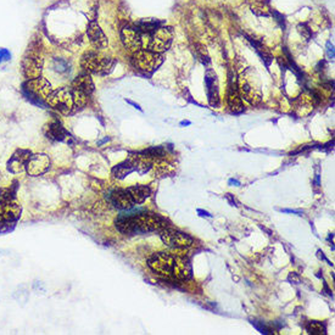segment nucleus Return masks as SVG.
Segmentation results:
<instances>
[{
    "instance_id": "obj_1",
    "label": "nucleus",
    "mask_w": 335,
    "mask_h": 335,
    "mask_svg": "<svg viewBox=\"0 0 335 335\" xmlns=\"http://www.w3.org/2000/svg\"><path fill=\"white\" fill-rule=\"evenodd\" d=\"M149 267L157 274L173 279L186 280L192 277V265L189 260L179 255L168 253L154 254L147 261Z\"/></svg>"
},
{
    "instance_id": "obj_2",
    "label": "nucleus",
    "mask_w": 335,
    "mask_h": 335,
    "mask_svg": "<svg viewBox=\"0 0 335 335\" xmlns=\"http://www.w3.org/2000/svg\"><path fill=\"white\" fill-rule=\"evenodd\" d=\"M167 226V221L155 213H133L128 216H120L116 227L125 234L154 232L162 230Z\"/></svg>"
},
{
    "instance_id": "obj_3",
    "label": "nucleus",
    "mask_w": 335,
    "mask_h": 335,
    "mask_svg": "<svg viewBox=\"0 0 335 335\" xmlns=\"http://www.w3.org/2000/svg\"><path fill=\"white\" fill-rule=\"evenodd\" d=\"M88 95L72 87L54 90L47 98V103L54 110L64 115H71L87 105Z\"/></svg>"
},
{
    "instance_id": "obj_4",
    "label": "nucleus",
    "mask_w": 335,
    "mask_h": 335,
    "mask_svg": "<svg viewBox=\"0 0 335 335\" xmlns=\"http://www.w3.org/2000/svg\"><path fill=\"white\" fill-rule=\"evenodd\" d=\"M139 33L141 39V50H149V52L159 54L166 52L171 47L173 38L172 28L165 26L157 27L151 32L139 31Z\"/></svg>"
},
{
    "instance_id": "obj_5",
    "label": "nucleus",
    "mask_w": 335,
    "mask_h": 335,
    "mask_svg": "<svg viewBox=\"0 0 335 335\" xmlns=\"http://www.w3.org/2000/svg\"><path fill=\"white\" fill-rule=\"evenodd\" d=\"M238 90L241 98L251 105H257L262 100V90L257 74L251 68L243 72L238 79Z\"/></svg>"
},
{
    "instance_id": "obj_6",
    "label": "nucleus",
    "mask_w": 335,
    "mask_h": 335,
    "mask_svg": "<svg viewBox=\"0 0 335 335\" xmlns=\"http://www.w3.org/2000/svg\"><path fill=\"white\" fill-rule=\"evenodd\" d=\"M115 60L106 58L98 52H88L82 56L80 65L88 73L107 74L112 71L115 66Z\"/></svg>"
},
{
    "instance_id": "obj_7",
    "label": "nucleus",
    "mask_w": 335,
    "mask_h": 335,
    "mask_svg": "<svg viewBox=\"0 0 335 335\" xmlns=\"http://www.w3.org/2000/svg\"><path fill=\"white\" fill-rule=\"evenodd\" d=\"M21 206L18 205L15 195L10 189L0 192V223L1 226L9 224L20 217Z\"/></svg>"
},
{
    "instance_id": "obj_8",
    "label": "nucleus",
    "mask_w": 335,
    "mask_h": 335,
    "mask_svg": "<svg viewBox=\"0 0 335 335\" xmlns=\"http://www.w3.org/2000/svg\"><path fill=\"white\" fill-rule=\"evenodd\" d=\"M132 64L143 73H152L162 64V56L159 53H152L149 50H138L133 55Z\"/></svg>"
},
{
    "instance_id": "obj_9",
    "label": "nucleus",
    "mask_w": 335,
    "mask_h": 335,
    "mask_svg": "<svg viewBox=\"0 0 335 335\" xmlns=\"http://www.w3.org/2000/svg\"><path fill=\"white\" fill-rule=\"evenodd\" d=\"M160 237L166 246L172 249H187L194 244V239L187 233L177 229H170V228L161 230Z\"/></svg>"
},
{
    "instance_id": "obj_10",
    "label": "nucleus",
    "mask_w": 335,
    "mask_h": 335,
    "mask_svg": "<svg viewBox=\"0 0 335 335\" xmlns=\"http://www.w3.org/2000/svg\"><path fill=\"white\" fill-rule=\"evenodd\" d=\"M23 89L27 93V95L31 96L32 99H37V100H42L49 96V94L53 92L52 84L48 82L44 77H37V78L28 79L23 85Z\"/></svg>"
},
{
    "instance_id": "obj_11",
    "label": "nucleus",
    "mask_w": 335,
    "mask_h": 335,
    "mask_svg": "<svg viewBox=\"0 0 335 335\" xmlns=\"http://www.w3.org/2000/svg\"><path fill=\"white\" fill-rule=\"evenodd\" d=\"M228 78H229V83H228V106H229L230 111L233 114H241V112L245 110L243 104V99H241L239 90H238V79L235 76V72L229 71L228 74Z\"/></svg>"
},
{
    "instance_id": "obj_12",
    "label": "nucleus",
    "mask_w": 335,
    "mask_h": 335,
    "mask_svg": "<svg viewBox=\"0 0 335 335\" xmlns=\"http://www.w3.org/2000/svg\"><path fill=\"white\" fill-rule=\"evenodd\" d=\"M42 68H43V59L42 56L39 55V53L33 52V50L29 52L28 50V54H27L22 61L23 74H25L28 79L37 78V77L40 76Z\"/></svg>"
},
{
    "instance_id": "obj_13",
    "label": "nucleus",
    "mask_w": 335,
    "mask_h": 335,
    "mask_svg": "<svg viewBox=\"0 0 335 335\" xmlns=\"http://www.w3.org/2000/svg\"><path fill=\"white\" fill-rule=\"evenodd\" d=\"M50 167L49 156L44 154L31 155L26 163V170L31 176H40L45 173Z\"/></svg>"
},
{
    "instance_id": "obj_14",
    "label": "nucleus",
    "mask_w": 335,
    "mask_h": 335,
    "mask_svg": "<svg viewBox=\"0 0 335 335\" xmlns=\"http://www.w3.org/2000/svg\"><path fill=\"white\" fill-rule=\"evenodd\" d=\"M121 38H122L125 47L127 49H130L131 52L135 53L138 50H141L140 33H139V31L134 26L123 28L122 33H121Z\"/></svg>"
},
{
    "instance_id": "obj_15",
    "label": "nucleus",
    "mask_w": 335,
    "mask_h": 335,
    "mask_svg": "<svg viewBox=\"0 0 335 335\" xmlns=\"http://www.w3.org/2000/svg\"><path fill=\"white\" fill-rule=\"evenodd\" d=\"M88 38H89L90 43L95 49H105L107 47V38L104 34L103 29L98 25L96 21H90L87 28Z\"/></svg>"
},
{
    "instance_id": "obj_16",
    "label": "nucleus",
    "mask_w": 335,
    "mask_h": 335,
    "mask_svg": "<svg viewBox=\"0 0 335 335\" xmlns=\"http://www.w3.org/2000/svg\"><path fill=\"white\" fill-rule=\"evenodd\" d=\"M44 133L47 135V138L52 139V140L56 141H65V143H69V140L72 139L71 134H69L65 128L63 127L60 122L58 121H53L49 125L45 126Z\"/></svg>"
},
{
    "instance_id": "obj_17",
    "label": "nucleus",
    "mask_w": 335,
    "mask_h": 335,
    "mask_svg": "<svg viewBox=\"0 0 335 335\" xmlns=\"http://www.w3.org/2000/svg\"><path fill=\"white\" fill-rule=\"evenodd\" d=\"M206 87H207V96L208 103L211 106H219V94H218V82H217V76L212 69H208L205 76Z\"/></svg>"
},
{
    "instance_id": "obj_18",
    "label": "nucleus",
    "mask_w": 335,
    "mask_h": 335,
    "mask_svg": "<svg viewBox=\"0 0 335 335\" xmlns=\"http://www.w3.org/2000/svg\"><path fill=\"white\" fill-rule=\"evenodd\" d=\"M110 201L115 207L120 208V210H130L134 206V202L128 194L127 189H117L110 194Z\"/></svg>"
},
{
    "instance_id": "obj_19",
    "label": "nucleus",
    "mask_w": 335,
    "mask_h": 335,
    "mask_svg": "<svg viewBox=\"0 0 335 335\" xmlns=\"http://www.w3.org/2000/svg\"><path fill=\"white\" fill-rule=\"evenodd\" d=\"M31 157V151L28 150H17L12 155L11 159L7 162V170L11 171L13 173H18L26 168V163Z\"/></svg>"
},
{
    "instance_id": "obj_20",
    "label": "nucleus",
    "mask_w": 335,
    "mask_h": 335,
    "mask_svg": "<svg viewBox=\"0 0 335 335\" xmlns=\"http://www.w3.org/2000/svg\"><path fill=\"white\" fill-rule=\"evenodd\" d=\"M71 87L84 93L85 95H90L94 92V83L88 73L79 74L78 77H76L73 82H72Z\"/></svg>"
},
{
    "instance_id": "obj_21",
    "label": "nucleus",
    "mask_w": 335,
    "mask_h": 335,
    "mask_svg": "<svg viewBox=\"0 0 335 335\" xmlns=\"http://www.w3.org/2000/svg\"><path fill=\"white\" fill-rule=\"evenodd\" d=\"M127 192L132 198L134 205L135 203H143L151 195V190L146 186H134L127 188Z\"/></svg>"
},
{
    "instance_id": "obj_22",
    "label": "nucleus",
    "mask_w": 335,
    "mask_h": 335,
    "mask_svg": "<svg viewBox=\"0 0 335 335\" xmlns=\"http://www.w3.org/2000/svg\"><path fill=\"white\" fill-rule=\"evenodd\" d=\"M133 171H135V170H134L133 163L131 162V160H127V161H125L123 163H121V165L116 166V167L112 170V174H114L115 178L123 179L126 176H128V174L132 173Z\"/></svg>"
},
{
    "instance_id": "obj_23",
    "label": "nucleus",
    "mask_w": 335,
    "mask_h": 335,
    "mask_svg": "<svg viewBox=\"0 0 335 335\" xmlns=\"http://www.w3.org/2000/svg\"><path fill=\"white\" fill-rule=\"evenodd\" d=\"M248 39H249V42H250L251 44H253V47L255 48V49H256V52L259 53V55L261 56L262 60H264L265 63H266V66H269L270 63H272V61H273V58H272V55H270V53L268 52L267 48L264 47V45H262L261 43L256 42V40H254V39H251V38H248Z\"/></svg>"
},
{
    "instance_id": "obj_24",
    "label": "nucleus",
    "mask_w": 335,
    "mask_h": 335,
    "mask_svg": "<svg viewBox=\"0 0 335 335\" xmlns=\"http://www.w3.org/2000/svg\"><path fill=\"white\" fill-rule=\"evenodd\" d=\"M251 10L257 16H269L273 13L272 9H270L269 5L266 1L254 2V5H251Z\"/></svg>"
},
{
    "instance_id": "obj_25",
    "label": "nucleus",
    "mask_w": 335,
    "mask_h": 335,
    "mask_svg": "<svg viewBox=\"0 0 335 335\" xmlns=\"http://www.w3.org/2000/svg\"><path fill=\"white\" fill-rule=\"evenodd\" d=\"M306 331L310 334H313V335L326 334V326H324V324H322L321 322L312 321V322H310V323H308L306 326Z\"/></svg>"
},
{
    "instance_id": "obj_26",
    "label": "nucleus",
    "mask_w": 335,
    "mask_h": 335,
    "mask_svg": "<svg viewBox=\"0 0 335 335\" xmlns=\"http://www.w3.org/2000/svg\"><path fill=\"white\" fill-rule=\"evenodd\" d=\"M140 154L144 155V156L149 157V159H152V157H162V156H165V150H163L161 146L150 147V149L145 150V151H141Z\"/></svg>"
},
{
    "instance_id": "obj_27",
    "label": "nucleus",
    "mask_w": 335,
    "mask_h": 335,
    "mask_svg": "<svg viewBox=\"0 0 335 335\" xmlns=\"http://www.w3.org/2000/svg\"><path fill=\"white\" fill-rule=\"evenodd\" d=\"M54 69L59 73H64L69 69V64L63 59H55L54 60Z\"/></svg>"
},
{
    "instance_id": "obj_28",
    "label": "nucleus",
    "mask_w": 335,
    "mask_h": 335,
    "mask_svg": "<svg viewBox=\"0 0 335 335\" xmlns=\"http://www.w3.org/2000/svg\"><path fill=\"white\" fill-rule=\"evenodd\" d=\"M198 49H195V52H197V56L199 58V60L201 61L202 64H208L210 63V58H208L207 53H206L205 48L201 47V45H197Z\"/></svg>"
},
{
    "instance_id": "obj_29",
    "label": "nucleus",
    "mask_w": 335,
    "mask_h": 335,
    "mask_svg": "<svg viewBox=\"0 0 335 335\" xmlns=\"http://www.w3.org/2000/svg\"><path fill=\"white\" fill-rule=\"evenodd\" d=\"M297 31H299V33L306 40H308L312 37V31H311V28L306 25V23H300V25L297 26Z\"/></svg>"
},
{
    "instance_id": "obj_30",
    "label": "nucleus",
    "mask_w": 335,
    "mask_h": 335,
    "mask_svg": "<svg viewBox=\"0 0 335 335\" xmlns=\"http://www.w3.org/2000/svg\"><path fill=\"white\" fill-rule=\"evenodd\" d=\"M10 53L9 50L6 49H2V48H0V63H2V61H6L10 59Z\"/></svg>"
},
{
    "instance_id": "obj_31",
    "label": "nucleus",
    "mask_w": 335,
    "mask_h": 335,
    "mask_svg": "<svg viewBox=\"0 0 335 335\" xmlns=\"http://www.w3.org/2000/svg\"><path fill=\"white\" fill-rule=\"evenodd\" d=\"M327 54H328L329 59H332V60H333V59H334V45L332 44L331 42L327 43Z\"/></svg>"
},
{
    "instance_id": "obj_32",
    "label": "nucleus",
    "mask_w": 335,
    "mask_h": 335,
    "mask_svg": "<svg viewBox=\"0 0 335 335\" xmlns=\"http://www.w3.org/2000/svg\"><path fill=\"white\" fill-rule=\"evenodd\" d=\"M198 212L201 213V216H206V217H212V214H210L208 212H206V211H202V210H198Z\"/></svg>"
},
{
    "instance_id": "obj_33",
    "label": "nucleus",
    "mask_w": 335,
    "mask_h": 335,
    "mask_svg": "<svg viewBox=\"0 0 335 335\" xmlns=\"http://www.w3.org/2000/svg\"><path fill=\"white\" fill-rule=\"evenodd\" d=\"M181 125H182V126H184V125H190V122H182Z\"/></svg>"
},
{
    "instance_id": "obj_34",
    "label": "nucleus",
    "mask_w": 335,
    "mask_h": 335,
    "mask_svg": "<svg viewBox=\"0 0 335 335\" xmlns=\"http://www.w3.org/2000/svg\"><path fill=\"white\" fill-rule=\"evenodd\" d=\"M0 227H1V223H0Z\"/></svg>"
}]
</instances>
